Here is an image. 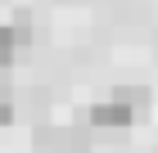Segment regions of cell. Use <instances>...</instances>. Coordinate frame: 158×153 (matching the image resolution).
I'll list each match as a JSON object with an SVG mask.
<instances>
[{
    "label": "cell",
    "instance_id": "1",
    "mask_svg": "<svg viewBox=\"0 0 158 153\" xmlns=\"http://www.w3.org/2000/svg\"><path fill=\"white\" fill-rule=\"evenodd\" d=\"M135 122V108L122 104V99H104V104L90 108V126H104V131H122Z\"/></svg>",
    "mask_w": 158,
    "mask_h": 153
},
{
    "label": "cell",
    "instance_id": "2",
    "mask_svg": "<svg viewBox=\"0 0 158 153\" xmlns=\"http://www.w3.org/2000/svg\"><path fill=\"white\" fill-rule=\"evenodd\" d=\"M73 131H54V126H41L36 131V153H73Z\"/></svg>",
    "mask_w": 158,
    "mask_h": 153
},
{
    "label": "cell",
    "instance_id": "3",
    "mask_svg": "<svg viewBox=\"0 0 158 153\" xmlns=\"http://www.w3.org/2000/svg\"><path fill=\"white\" fill-rule=\"evenodd\" d=\"M18 45H23V32H18V27H0V63H9L14 54H18Z\"/></svg>",
    "mask_w": 158,
    "mask_h": 153
},
{
    "label": "cell",
    "instance_id": "4",
    "mask_svg": "<svg viewBox=\"0 0 158 153\" xmlns=\"http://www.w3.org/2000/svg\"><path fill=\"white\" fill-rule=\"evenodd\" d=\"M9 117H14V104H9V99H0V126H5Z\"/></svg>",
    "mask_w": 158,
    "mask_h": 153
}]
</instances>
